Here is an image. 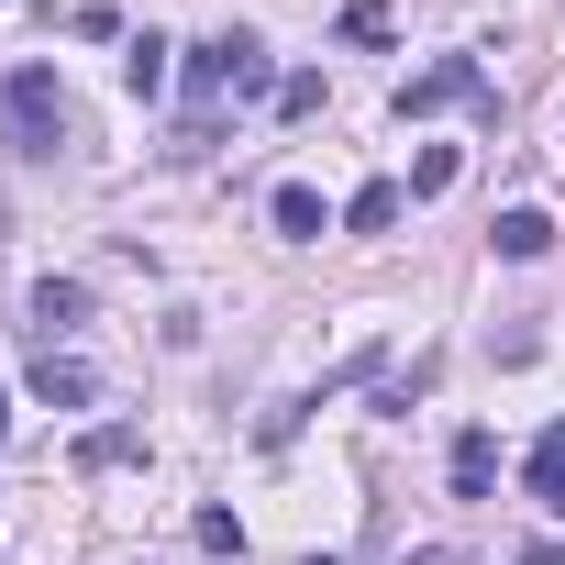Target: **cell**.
Masks as SVG:
<instances>
[{
  "instance_id": "cell-1",
  "label": "cell",
  "mask_w": 565,
  "mask_h": 565,
  "mask_svg": "<svg viewBox=\"0 0 565 565\" xmlns=\"http://www.w3.org/2000/svg\"><path fill=\"white\" fill-rule=\"evenodd\" d=\"M178 78H189L200 122H211L222 100H266V89H277V67H266V45H255V34H211V45H189V67H178Z\"/></svg>"
},
{
  "instance_id": "cell-2",
  "label": "cell",
  "mask_w": 565,
  "mask_h": 565,
  "mask_svg": "<svg viewBox=\"0 0 565 565\" xmlns=\"http://www.w3.org/2000/svg\"><path fill=\"white\" fill-rule=\"evenodd\" d=\"M0 122H12V156H56L67 134H78V111H67V89H56V67L34 56V67H12V89H0Z\"/></svg>"
},
{
  "instance_id": "cell-3",
  "label": "cell",
  "mask_w": 565,
  "mask_h": 565,
  "mask_svg": "<svg viewBox=\"0 0 565 565\" xmlns=\"http://www.w3.org/2000/svg\"><path fill=\"white\" fill-rule=\"evenodd\" d=\"M399 122H433V111H477V122H499V89H488V67L477 56H433L422 78H399V100H388Z\"/></svg>"
},
{
  "instance_id": "cell-4",
  "label": "cell",
  "mask_w": 565,
  "mask_h": 565,
  "mask_svg": "<svg viewBox=\"0 0 565 565\" xmlns=\"http://www.w3.org/2000/svg\"><path fill=\"white\" fill-rule=\"evenodd\" d=\"M34 399H45V411H89V399H100L89 355H56V344H45V355H34Z\"/></svg>"
},
{
  "instance_id": "cell-5",
  "label": "cell",
  "mask_w": 565,
  "mask_h": 565,
  "mask_svg": "<svg viewBox=\"0 0 565 565\" xmlns=\"http://www.w3.org/2000/svg\"><path fill=\"white\" fill-rule=\"evenodd\" d=\"M167 56H178L167 34H122V89H134V100H167V78H178Z\"/></svg>"
},
{
  "instance_id": "cell-6",
  "label": "cell",
  "mask_w": 565,
  "mask_h": 565,
  "mask_svg": "<svg viewBox=\"0 0 565 565\" xmlns=\"http://www.w3.org/2000/svg\"><path fill=\"white\" fill-rule=\"evenodd\" d=\"M134 455H145V433H134V422H100V433H78V455H67V466H78V477H122Z\"/></svg>"
},
{
  "instance_id": "cell-7",
  "label": "cell",
  "mask_w": 565,
  "mask_h": 565,
  "mask_svg": "<svg viewBox=\"0 0 565 565\" xmlns=\"http://www.w3.org/2000/svg\"><path fill=\"white\" fill-rule=\"evenodd\" d=\"M444 477H455V499H488V488H499V444H488V433H455Z\"/></svg>"
},
{
  "instance_id": "cell-8",
  "label": "cell",
  "mask_w": 565,
  "mask_h": 565,
  "mask_svg": "<svg viewBox=\"0 0 565 565\" xmlns=\"http://www.w3.org/2000/svg\"><path fill=\"white\" fill-rule=\"evenodd\" d=\"M266 211H277V233H289V244H322V233H333V211H322V189H300V178L277 189Z\"/></svg>"
},
{
  "instance_id": "cell-9",
  "label": "cell",
  "mask_w": 565,
  "mask_h": 565,
  "mask_svg": "<svg viewBox=\"0 0 565 565\" xmlns=\"http://www.w3.org/2000/svg\"><path fill=\"white\" fill-rule=\"evenodd\" d=\"M399 211H411V189H399V178H366V189L344 200V233H388Z\"/></svg>"
},
{
  "instance_id": "cell-10",
  "label": "cell",
  "mask_w": 565,
  "mask_h": 565,
  "mask_svg": "<svg viewBox=\"0 0 565 565\" xmlns=\"http://www.w3.org/2000/svg\"><path fill=\"white\" fill-rule=\"evenodd\" d=\"M488 244H499L510 266H532V255H554V222H543V211H499V222H488Z\"/></svg>"
},
{
  "instance_id": "cell-11",
  "label": "cell",
  "mask_w": 565,
  "mask_h": 565,
  "mask_svg": "<svg viewBox=\"0 0 565 565\" xmlns=\"http://www.w3.org/2000/svg\"><path fill=\"white\" fill-rule=\"evenodd\" d=\"M521 488H532V499H543V510L565 521V422H554V433L532 444V466H521Z\"/></svg>"
},
{
  "instance_id": "cell-12",
  "label": "cell",
  "mask_w": 565,
  "mask_h": 565,
  "mask_svg": "<svg viewBox=\"0 0 565 565\" xmlns=\"http://www.w3.org/2000/svg\"><path fill=\"white\" fill-rule=\"evenodd\" d=\"M34 322H45V344L78 333V322H89V289H78V277H45V289H34Z\"/></svg>"
},
{
  "instance_id": "cell-13",
  "label": "cell",
  "mask_w": 565,
  "mask_h": 565,
  "mask_svg": "<svg viewBox=\"0 0 565 565\" xmlns=\"http://www.w3.org/2000/svg\"><path fill=\"white\" fill-rule=\"evenodd\" d=\"M333 34H344V45H399V12H388V0H344Z\"/></svg>"
},
{
  "instance_id": "cell-14",
  "label": "cell",
  "mask_w": 565,
  "mask_h": 565,
  "mask_svg": "<svg viewBox=\"0 0 565 565\" xmlns=\"http://www.w3.org/2000/svg\"><path fill=\"white\" fill-rule=\"evenodd\" d=\"M455 167H466L455 145H422V156H411V200H444V189H455Z\"/></svg>"
},
{
  "instance_id": "cell-15",
  "label": "cell",
  "mask_w": 565,
  "mask_h": 565,
  "mask_svg": "<svg viewBox=\"0 0 565 565\" xmlns=\"http://www.w3.org/2000/svg\"><path fill=\"white\" fill-rule=\"evenodd\" d=\"M311 111H322V78H311V67L277 78V122H311Z\"/></svg>"
},
{
  "instance_id": "cell-16",
  "label": "cell",
  "mask_w": 565,
  "mask_h": 565,
  "mask_svg": "<svg viewBox=\"0 0 565 565\" xmlns=\"http://www.w3.org/2000/svg\"><path fill=\"white\" fill-rule=\"evenodd\" d=\"M189 532H200V554H244V521H233V510H200Z\"/></svg>"
},
{
  "instance_id": "cell-17",
  "label": "cell",
  "mask_w": 565,
  "mask_h": 565,
  "mask_svg": "<svg viewBox=\"0 0 565 565\" xmlns=\"http://www.w3.org/2000/svg\"><path fill=\"white\" fill-rule=\"evenodd\" d=\"M399 565H455V554H444V543H422V554H399Z\"/></svg>"
},
{
  "instance_id": "cell-18",
  "label": "cell",
  "mask_w": 565,
  "mask_h": 565,
  "mask_svg": "<svg viewBox=\"0 0 565 565\" xmlns=\"http://www.w3.org/2000/svg\"><path fill=\"white\" fill-rule=\"evenodd\" d=\"M510 565H554V543H532V554H510Z\"/></svg>"
},
{
  "instance_id": "cell-19",
  "label": "cell",
  "mask_w": 565,
  "mask_h": 565,
  "mask_svg": "<svg viewBox=\"0 0 565 565\" xmlns=\"http://www.w3.org/2000/svg\"><path fill=\"white\" fill-rule=\"evenodd\" d=\"M0 433H12V399H0Z\"/></svg>"
}]
</instances>
